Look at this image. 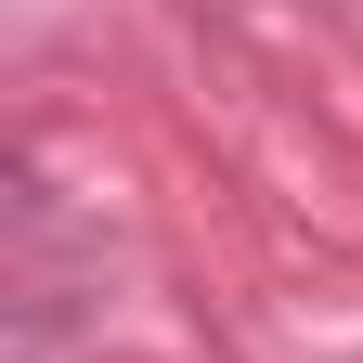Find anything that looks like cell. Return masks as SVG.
Instances as JSON below:
<instances>
[]
</instances>
